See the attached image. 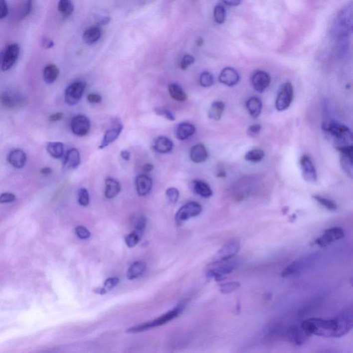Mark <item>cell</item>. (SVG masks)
Segmentation results:
<instances>
[{
	"instance_id": "cell-1",
	"label": "cell",
	"mask_w": 353,
	"mask_h": 353,
	"mask_svg": "<svg viewBox=\"0 0 353 353\" xmlns=\"http://www.w3.org/2000/svg\"><path fill=\"white\" fill-rule=\"evenodd\" d=\"M353 326V311L349 309L331 320L308 319L302 322L301 327L309 336L314 335L323 338H339L350 332Z\"/></svg>"
},
{
	"instance_id": "cell-2",
	"label": "cell",
	"mask_w": 353,
	"mask_h": 353,
	"mask_svg": "<svg viewBox=\"0 0 353 353\" xmlns=\"http://www.w3.org/2000/svg\"><path fill=\"white\" fill-rule=\"evenodd\" d=\"M353 5L345 7L337 16L333 22L331 32L338 38L347 37L353 31Z\"/></svg>"
},
{
	"instance_id": "cell-3",
	"label": "cell",
	"mask_w": 353,
	"mask_h": 353,
	"mask_svg": "<svg viewBox=\"0 0 353 353\" xmlns=\"http://www.w3.org/2000/svg\"><path fill=\"white\" fill-rule=\"evenodd\" d=\"M322 129L335 139L336 147L352 145L353 133L345 124L336 122H328L323 124Z\"/></svg>"
},
{
	"instance_id": "cell-4",
	"label": "cell",
	"mask_w": 353,
	"mask_h": 353,
	"mask_svg": "<svg viewBox=\"0 0 353 353\" xmlns=\"http://www.w3.org/2000/svg\"><path fill=\"white\" fill-rule=\"evenodd\" d=\"M238 262L230 259L227 261H219V262H212L209 265L207 270V277L214 278L215 280H222L223 277L231 273L238 266Z\"/></svg>"
},
{
	"instance_id": "cell-5",
	"label": "cell",
	"mask_w": 353,
	"mask_h": 353,
	"mask_svg": "<svg viewBox=\"0 0 353 353\" xmlns=\"http://www.w3.org/2000/svg\"><path fill=\"white\" fill-rule=\"evenodd\" d=\"M180 313V309H176L173 311L166 313L162 315L156 320H153V322H147V323L140 324V325L135 326L131 329L127 330V333H138L144 332V331H148V330L153 329L158 327H160L162 325L168 323V322L176 318Z\"/></svg>"
},
{
	"instance_id": "cell-6",
	"label": "cell",
	"mask_w": 353,
	"mask_h": 353,
	"mask_svg": "<svg viewBox=\"0 0 353 353\" xmlns=\"http://www.w3.org/2000/svg\"><path fill=\"white\" fill-rule=\"evenodd\" d=\"M293 85L291 83L286 82L281 86L278 94H277L275 108L278 111H284L291 105L293 100Z\"/></svg>"
},
{
	"instance_id": "cell-7",
	"label": "cell",
	"mask_w": 353,
	"mask_h": 353,
	"mask_svg": "<svg viewBox=\"0 0 353 353\" xmlns=\"http://www.w3.org/2000/svg\"><path fill=\"white\" fill-rule=\"evenodd\" d=\"M202 212V207L199 203L190 201L179 209L176 215V224H181L190 218L197 217Z\"/></svg>"
},
{
	"instance_id": "cell-8",
	"label": "cell",
	"mask_w": 353,
	"mask_h": 353,
	"mask_svg": "<svg viewBox=\"0 0 353 353\" xmlns=\"http://www.w3.org/2000/svg\"><path fill=\"white\" fill-rule=\"evenodd\" d=\"M86 88V84L84 82H73L68 86L65 91L64 100L69 106H74L80 102L84 94Z\"/></svg>"
},
{
	"instance_id": "cell-9",
	"label": "cell",
	"mask_w": 353,
	"mask_h": 353,
	"mask_svg": "<svg viewBox=\"0 0 353 353\" xmlns=\"http://www.w3.org/2000/svg\"><path fill=\"white\" fill-rule=\"evenodd\" d=\"M345 230L340 227H333L329 228L315 241V244L320 247H327L335 241L340 240L345 237Z\"/></svg>"
},
{
	"instance_id": "cell-10",
	"label": "cell",
	"mask_w": 353,
	"mask_h": 353,
	"mask_svg": "<svg viewBox=\"0 0 353 353\" xmlns=\"http://www.w3.org/2000/svg\"><path fill=\"white\" fill-rule=\"evenodd\" d=\"M240 249V243L236 239L227 242L222 248L216 253L213 262L227 261L233 259Z\"/></svg>"
},
{
	"instance_id": "cell-11",
	"label": "cell",
	"mask_w": 353,
	"mask_h": 353,
	"mask_svg": "<svg viewBox=\"0 0 353 353\" xmlns=\"http://www.w3.org/2000/svg\"><path fill=\"white\" fill-rule=\"evenodd\" d=\"M337 150L341 153L340 162L344 171L350 176H353V145L338 146Z\"/></svg>"
},
{
	"instance_id": "cell-12",
	"label": "cell",
	"mask_w": 353,
	"mask_h": 353,
	"mask_svg": "<svg viewBox=\"0 0 353 353\" xmlns=\"http://www.w3.org/2000/svg\"><path fill=\"white\" fill-rule=\"evenodd\" d=\"M71 128L75 136H85L91 129L89 119L85 115H79L74 117L71 120Z\"/></svg>"
},
{
	"instance_id": "cell-13",
	"label": "cell",
	"mask_w": 353,
	"mask_h": 353,
	"mask_svg": "<svg viewBox=\"0 0 353 353\" xmlns=\"http://www.w3.org/2000/svg\"><path fill=\"white\" fill-rule=\"evenodd\" d=\"M19 52H20V48L19 45L17 44L9 45L3 57L2 64H1V69L3 71H8L15 65L19 57Z\"/></svg>"
},
{
	"instance_id": "cell-14",
	"label": "cell",
	"mask_w": 353,
	"mask_h": 353,
	"mask_svg": "<svg viewBox=\"0 0 353 353\" xmlns=\"http://www.w3.org/2000/svg\"><path fill=\"white\" fill-rule=\"evenodd\" d=\"M300 165L304 179L308 182H315L318 178V175L311 158L308 156H302L300 159Z\"/></svg>"
},
{
	"instance_id": "cell-15",
	"label": "cell",
	"mask_w": 353,
	"mask_h": 353,
	"mask_svg": "<svg viewBox=\"0 0 353 353\" xmlns=\"http://www.w3.org/2000/svg\"><path fill=\"white\" fill-rule=\"evenodd\" d=\"M309 337H310L309 335L302 329V327H298L297 326L290 327L286 331V338L291 343L296 346L304 345Z\"/></svg>"
},
{
	"instance_id": "cell-16",
	"label": "cell",
	"mask_w": 353,
	"mask_h": 353,
	"mask_svg": "<svg viewBox=\"0 0 353 353\" xmlns=\"http://www.w3.org/2000/svg\"><path fill=\"white\" fill-rule=\"evenodd\" d=\"M251 82L255 91L263 93L269 86L271 77L266 72L257 71L252 76Z\"/></svg>"
},
{
	"instance_id": "cell-17",
	"label": "cell",
	"mask_w": 353,
	"mask_h": 353,
	"mask_svg": "<svg viewBox=\"0 0 353 353\" xmlns=\"http://www.w3.org/2000/svg\"><path fill=\"white\" fill-rule=\"evenodd\" d=\"M122 129H123V126L120 122H118V123L115 124L114 127L108 130L105 134H104V138L102 139L100 146H99V149H104L111 145L113 142H115L119 138L120 133H122Z\"/></svg>"
},
{
	"instance_id": "cell-18",
	"label": "cell",
	"mask_w": 353,
	"mask_h": 353,
	"mask_svg": "<svg viewBox=\"0 0 353 353\" xmlns=\"http://www.w3.org/2000/svg\"><path fill=\"white\" fill-rule=\"evenodd\" d=\"M219 82L228 86H233L238 83L239 75L235 68L231 67L224 68L221 71L219 77Z\"/></svg>"
},
{
	"instance_id": "cell-19",
	"label": "cell",
	"mask_w": 353,
	"mask_h": 353,
	"mask_svg": "<svg viewBox=\"0 0 353 353\" xmlns=\"http://www.w3.org/2000/svg\"><path fill=\"white\" fill-rule=\"evenodd\" d=\"M137 192L140 196L147 195L153 187V180L147 175H140L136 179Z\"/></svg>"
},
{
	"instance_id": "cell-20",
	"label": "cell",
	"mask_w": 353,
	"mask_h": 353,
	"mask_svg": "<svg viewBox=\"0 0 353 353\" xmlns=\"http://www.w3.org/2000/svg\"><path fill=\"white\" fill-rule=\"evenodd\" d=\"M310 257L297 259L295 262L292 263L289 266L284 269L281 275L283 277H289L297 275L300 272L302 271L306 265L309 264Z\"/></svg>"
},
{
	"instance_id": "cell-21",
	"label": "cell",
	"mask_w": 353,
	"mask_h": 353,
	"mask_svg": "<svg viewBox=\"0 0 353 353\" xmlns=\"http://www.w3.org/2000/svg\"><path fill=\"white\" fill-rule=\"evenodd\" d=\"M208 158V151L203 144H197L190 149V158L192 162L200 164L206 162Z\"/></svg>"
},
{
	"instance_id": "cell-22",
	"label": "cell",
	"mask_w": 353,
	"mask_h": 353,
	"mask_svg": "<svg viewBox=\"0 0 353 353\" xmlns=\"http://www.w3.org/2000/svg\"><path fill=\"white\" fill-rule=\"evenodd\" d=\"M26 155L20 149H15L9 153L8 161L14 168L21 169L24 167L26 162Z\"/></svg>"
},
{
	"instance_id": "cell-23",
	"label": "cell",
	"mask_w": 353,
	"mask_h": 353,
	"mask_svg": "<svg viewBox=\"0 0 353 353\" xmlns=\"http://www.w3.org/2000/svg\"><path fill=\"white\" fill-rule=\"evenodd\" d=\"M196 129L194 125L187 122L179 124L176 129V138L181 141L187 140L195 133Z\"/></svg>"
},
{
	"instance_id": "cell-24",
	"label": "cell",
	"mask_w": 353,
	"mask_h": 353,
	"mask_svg": "<svg viewBox=\"0 0 353 353\" xmlns=\"http://www.w3.org/2000/svg\"><path fill=\"white\" fill-rule=\"evenodd\" d=\"M80 154L76 149H71L68 151L65 157L64 166L66 168L75 169L80 165Z\"/></svg>"
},
{
	"instance_id": "cell-25",
	"label": "cell",
	"mask_w": 353,
	"mask_h": 353,
	"mask_svg": "<svg viewBox=\"0 0 353 353\" xmlns=\"http://www.w3.org/2000/svg\"><path fill=\"white\" fill-rule=\"evenodd\" d=\"M153 147L157 152L165 154V153H170L173 150L174 143L167 137L160 136L157 138Z\"/></svg>"
},
{
	"instance_id": "cell-26",
	"label": "cell",
	"mask_w": 353,
	"mask_h": 353,
	"mask_svg": "<svg viewBox=\"0 0 353 353\" xmlns=\"http://www.w3.org/2000/svg\"><path fill=\"white\" fill-rule=\"evenodd\" d=\"M192 187L194 192L198 195L204 198L211 197L213 192L208 183L201 180H194L192 182Z\"/></svg>"
},
{
	"instance_id": "cell-27",
	"label": "cell",
	"mask_w": 353,
	"mask_h": 353,
	"mask_svg": "<svg viewBox=\"0 0 353 353\" xmlns=\"http://www.w3.org/2000/svg\"><path fill=\"white\" fill-rule=\"evenodd\" d=\"M102 36V30L100 27L93 26L89 27L83 34V39L84 42L88 44H93L96 43Z\"/></svg>"
},
{
	"instance_id": "cell-28",
	"label": "cell",
	"mask_w": 353,
	"mask_h": 353,
	"mask_svg": "<svg viewBox=\"0 0 353 353\" xmlns=\"http://www.w3.org/2000/svg\"><path fill=\"white\" fill-rule=\"evenodd\" d=\"M105 184V196L108 199H113L120 193L121 185L120 182L116 179L111 177L106 178Z\"/></svg>"
},
{
	"instance_id": "cell-29",
	"label": "cell",
	"mask_w": 353,
	"mask_h": 353,
	"mask_svg": "<svg viewBox=\"0 0 353 353\" xmlns=\"http://www.w3.org/2000/svg\"><path fill=\"white\" fill-rule=\"evenodd\" d=\"M246 108L248 113L253 118H257L262 111V102L258 97H250L246 102Z\"/></svg>"
},
{
	"instance_id": "cell-30",
	"label": "cell",
	"mask_w": 353,
	"mask_h": 353,
	"mask_svg": "<svg viewBox=\"0 0 353 353\" xmlns=\"http://www.w3.org/2000/svg\"><path fill=\"white\" fill-rule=\"evenodd\" d=\"M146 268H147V265H146L145 263L142 262L133 263L130 266L127 271V277L128 280H133L138 278L139 277L143 275V273L146 271Z\"/></svg>"
},
{
	"instance_id": "cell-31",
	"label": "cell",
	"mask_w": 353,
	"mask_h": 353,
	"mask_svg": "<svg viewBox=\"0 0 353 353\" xmlns=\"http://www.w3.org/2000/svg\"><path fill=\"white\" fill-rule=\"evenodd\" d=\"M225 109L224 104L222 102L216 101L210 106L208 110V116L210 120L218 121L220 120L224 113Z\"/></svg>"
},
{
	"instance_id": "cell-32",
	"label": "cell",
	"mask_w": 353,
	"mask_h": 353,
	"mask_svg": "<svg viewBox=\"0 0 353 353\" xmlns=\"http://www.w3.org/2000/svg\"><path fill=\"white\" fill-rule=\"evenodd\" d=\"M59 71L57 66L54 64H48L44 68L43 72V77L45 82L47 84H53L56 81L59 76Z\"/></svg>"
},
{
	"instance_id": "cell-33",
	"label": "cell",
	"mask_w": 353,
	"mask_h": 353,
	"mask_svg": "<svg viewBox=\"0 0 353 353\" xmlns=\"http://www.w3.org/2000/svg\"><path fill=\"white\" fill-rule=\"evenodd\" d=\"M46 150L55 159H60L64 156V146L62 142H50L48 144Z\"/></svg>"
},
{
	"instance_id": "cell-34",
	"label": "cell",
	"mask_w": 353,
	"mask_h": 353,
	"mask_svg": "<svg viewBox=\"0 0 353 353\" xmlns=\"http://www.w3.org/2000/svg\"><path fill=\"white\" fill-rule=\"evenodd\" d=\"M169 93L171 97L177 102H184L188 98L182 88L176 84H171L169 85Z\"/></svg>"
},
{
	"instance_id": "cell-35",
	"label": "cell",
	"mask_w": 353,
	"mask_h": 353,
	"mask_svg": "<svg viewBox=\"0 0 353 353\" xmlns=\"http://www.w3.org/2000/svg\"><path fill=\"white\" fill-rule=\"evenodd\" d=\"M0 99H1V104L8 109H12L17 106L18 104L20 103L19 97L15 93H10V92H5Z\"/></svg>"
},
{
	"instance_id": "cell-36",
	"label": "cell",
	"mask_w": 353,
	"mask_h": 353,
	"mask_svg": "<svg viewBox=\"0 0 353 353\" xmlns=\"http://www.w3.org/2000/svg\"><path fill=\"white\" fill-rule=\"evenodd\" d=\"M74 4L72 0H59L58 10L63 17L68 18L74 11Z\"/></svg>"
},
{
	"instance_id": "cell-37",
	"label": "cell",
	"mask_w": 353,
	"mask_h": 353,
	"mask_svg": "<svg viewBox=\"0 0 353 353\" xmlns=\"http://www.w3.org/2000/svg\"><path fill=\"white\" fill-rule=\"evenodd\" d=\"M264 151L262 149H255L249 151L245 155V160L250 162H259L264 158Z\"/></svg>"
},
{
	"instance_id": "cell-38",
	"label": "cell",
	"mask_w": 353,
	"mask_h": 353,
	"mask_svg": "<svg viewBox=\"0 0 353 353\" xmlns=\"http://www.w3.org/2000/svg\"><path fill=\"white\" fill-rule=\"evenodd\" d=\"M313 197L315 200L318 201L320 204H321L324 208H327L328 210H331V211H336L337 209H338L337 203L334 201L331 200V199L322 197V196L317 195V194L313 195Z\"/></svg>"
},
{
	"instance_id": "cell-39",
	"label": "cell",
	"mask_w": 353,
	"mask_h": 353,
	"mask_svg": "<svg viewBox=\"0 0 353 353\" xmlns=\"http://www.w3.org/2000/svg\"><path fill=\"white\" fill-rule=\"evenodd\" d=\"M214 19L218 24H221L226 21V9L221 4H217L214 8L213 12Z\"/></svg>"
},
{
	"instance_id": "cell-40",
	"label": "cell",
	"mask_w": 353,
	"mask_h": 353,
	"mask_svg": "<svg viewBox=\"0 0 353 353\" xmlns=\"http://www.w3.org/2000/svg\"><path fill=\"white\" fill-rule=\"evenodd\" d=\"M119 282H120V280L117 277H111V278L108 279L104 282L103 287L99 290L97 293H100V295H105L118 285Z\"/></svg>"
},
{
	"instance_id": "cell-41",
	"label": "cell",
	"mask_w": 353,
	"mask_h": 353,
	"mask_svg": "<svg viewBox=\"0 0 353 353\" xmlns=\"http://www.w3.org/2000/svg\"><path fill=\"white\" fill-rule=\"evenodd\" d=\"M240 286V284L238 282H230L224 283L219 286V290L223 294H230L238 289Z\"/></svg>"
},
{
	"instance_id": "cell-42",
	"label": "cell",
	"mask_w": 353,
	"mask_h": 353,
	"mask_svg": "<svg viewBox=\"0 0 353 353\" xmlns=\"http://www.w3.org/2000/svg\"><path fill=\"white\" fill-rule=\"evenodd\" d=\"M214 83V77L209 72H203L199 77V84L204 88L210 87Z\"/></svg>"
},
{
	"instance_id": "cell-43",
	"label": "cell",
	"mask_w": 353,
	"mask_h": 353,
	"mask_svg": "<svg viewBox=\"0 0 353 353\" xmlns=\"http://www.w3.org/2000/svg\"><path fill=\"white\" fill-rule=\"evenodd\" d=\"M166 196H167L169 202L171 203V204L175 205L177 202L178 199H179V190L176 188H174V187L169 188L167 189V192H166Z\"/></svg>"
},
{
	"instance_id": "cell-44",
	"label": "cell",
	"mask_w": 353,
	"mask_h": 353,
	"mask_svg": "<svg viewBox=\"0 0 353 353\" xmlns=\"http://www.w3.org/2000/svg\"><path fill=\"white\" fill-rule=\"evenodd\" d=\"M89 193L86 188H81L78 192V202L82 206H87L89 204Z\"/></svg>"
},
{
	"instance_id": "cell-45",
	"label": "cell",
	"mask_w": 353,
	"mask_h": 353,
	"mask_svg": "<svg viewBox=\"0 0 353 353\" xmlns=\"http://www.w3.org/2000/svg\"><path fill=\"white\" fill-rule=\"evenodd\" d=\"M142 237H140L138 233L133 231L132 233L127 235L125 238L126 244L129 248H133L138 244L139 241L141 240Z\"/></svg>"
},
{
	"instance_id": "cell-46",
	"label": "cell",
	"mask_w": 353,
	"mask_h": 353,
	"mask_svg": "<svg viewBox=\"0 0 353 353\" xmlns=\"http://www.w3.org/2000/svg\"><path fill=\"white\" fill-rule=\"evenodd\" d=\"M155 113H156V115L164 117V118L167 119V120L170 121L176 120V116H175L174 113L168 109H164V108L161 107L156 108Z\"/></svg>"
},
{
	"instance_id": "cell-47",
	"label": "cell",
	"mask_w": 353,
	"mask_h": 353,
	"mask_svg": "<svg viewBox=\"0 0 353 353\" xmlns=\"http://www.w3.org/2000/svg\"><path fill=\"white\" fill-rule=\"evenodd\" d=\"M146 225H147V219L145 217H140L137 219L136 225L135 226L134 232L138 233L140 237L143 235L144 231H145Z\"/></svg>"
},
{
	"instance_id": "cell-48",
	"label": "cell",
	"mask_w": 353,
	"mask_h": 353,
	"mask_svg": "<svg viewBox=\"0 0 353 353\" xmlns=\"http://www.w3.org/2000/svg\"><path fill=\"white\" fill-rule=\"evenodd\" d=\"M194 61H195V59L192 55H185L180 63V68L183 71H185L190 65L194 64Z\"/></svg>"
},
{
	"instance_id": "cell-49",
	"label": "cell",
	"mask_w": 353,
	"mask_h": 353,
	"mask_svg": "<svg viewBox=\"0 0 353 353\" xmlns=\"http://www.w3.org/2000/svg\"><path fill=\"white\" fill-rule=\"evenodd\" d=\"M75 233H76L79 238L82 239H87L91 236L89 230L86 228L85 227L82 226H77L75 228Z\"/></svg>"
},
{
	"instance_id": "cell-50",
	"label": "cell",
	"mask_w": 353,
	"mask_h": 353,
	"mask_svg": "<svg viewBox=\"0 0 353 353\" xmlns=\"http://www.w3.org/2000/svg\"><path fill=\"white\" fill-rule=\"evenodd\" d=\"M32 0H25L23 8L20 10V17H26L31 11Z\"/></svg>"
},
{
	"instance_id": "cell-51",
	"label": "cell",
	"mask_w": 353,
	"mask_h": 353,
	"mask_svg": "<svg viewBox=\"0 0 353 353\" xmlns=\"http://www.w3.org/2000/svg\"><path fill=\"white\" fill-rule=\"evenodd\" d=\"M16 197L15 194L10 193V192H5L0 195V203H6L12 202L15 201Z\"/></svg>"
},
{
	"instance_id": "cell-52",
	"label": "cell",
	"mask_w": 353,
	"mask_h": 353,
	"mask_svg": "<svg viewBox=\"0 0 353 353\" xmlns=\"http://www.w3.org/2000/svg\"><path fill=\"white\" fill-rule=\"evenodd\" d=\"M261 129H262V127L259 124H254V125L250 126L247 130L248 136L252 137V138H255V137L258 136L259 133H260Z\"/></svg>"
},
{
	"instance_id": "cell-53",
	"label": "cell",
	"mask_w": 353,
	"mask_h": 353,
	"mask_svg": "<svg viewBox=\"0 0 353 353\" xmlns=\"http://www.w3.org/2000/svg\"><path fill=\"white\" fill-rule=\"evenodd\" d=\"M8 8L6 0H0V19L8 15Z\"/></svg>"
},
{
	"instance_id": "cell-54",
	"label": "cell",
	"mask_w": 353,
	"mask_h": 353,
	"mask_svg": "<svg viewBox=\"0 0 353 353\" xmlns=\"http://www.w3.org/2000/svg\"><path fill=\"white\" fill-rule=\"evenodd\" d=\"M102 100V96L97 94V93H91V94L88 95L87 96L88 102L91 104L100 103Z\"/></svg>"
},
{
	"instance_id": "cell-55",
	"label": "cell",
	"mask_w": 353,
	"mask_h": 353,
	"mask_svg": "<svg viewBox=\"0 0 353 353\" xmlns=\"http://www.w3.org/2000/svg\"><path fill=\"white\" fill-rule=\"evenodd\" d=\"M41 45H42L43 47L48 49V48H51L54 46L53 41L50 40L49 39L44 38L41 41Z\"/></svg>"
},
{
	"instance_id": "cell-56",
	"label": "cell",
	"mask_w": 353,
	"mask_h": 353,
	"mask_svg": "<svg viewBox=\"0 0 353 353\" xmlns=\"http://www.w3.org/2000/svg\"><path fill=\"white\" fill-rule=\"evenodd\" d=\"M63 117H64V114L62 113H54V114L50 115L49 120L50 122H57V121L62 120Z\"/></svg>"
},
{
	"instance_id": "cell-57",
	"label": "cell",
	"mask_w": 353,
	"mask_h": 353,
	"mask_svg": "<svg viewBox=\"0 0 353 353\" xmlns=\"http://www.w3.org/2000/svg\"><path fill=\"white\" fill-rule=\"evenodd\" d=\"M223 2L230 6H237L241 3V0H222Z\"/></svg>"
},
{
	"instance_id": "cell-58",
	"label": "cell",
	"mask_w": 353,
	"mask_h": 353,
	"mask_svg": "<svg viewBox=\"0 0 353 353\" xmlns=\"http://www.w3.org/2000/svg\"><path fill=\"white\" fill-rule=\"evenodd\" d=\"M120 156L122 157V159L125 160V161H129L130 158H131V153L127 150L122 151L121 152Z\"/></svg>"
},
{
	"instance_id": "cell-59",
	"label": "cell",
	"mask_w": 353,
	"mask_h": 353,
	"mask_svg": "<svg viewBox=\"0 0 353 353\" xmlns=\"http://www.w3.org/2000/svg\"><path fill=\"white\" fill-rule=\"evenodd\" d=\"M153 169H154V166L151 163L146 164L143 167V171L147 173L151 172L153 170Z\"/></svg>"
},
{
	"instance_id": "cell-60",
	"label": "cell",
	"mask_w": 353,
	"mask_h": 353,
	"mask_svg": "<svg viewBox=\"0 0 353 353\" xmlns=\"http://www.w3.org/2000/svg\"><path fill=\"white\" fill-rule=\"evenodd\" d=\"M41 174L45 176H49L52 174V169L49 167H45V168L41 169Z\"/></svg>"
}]
</instances>
